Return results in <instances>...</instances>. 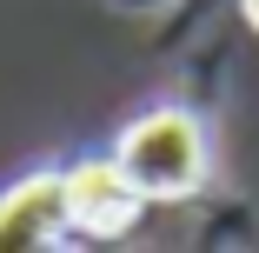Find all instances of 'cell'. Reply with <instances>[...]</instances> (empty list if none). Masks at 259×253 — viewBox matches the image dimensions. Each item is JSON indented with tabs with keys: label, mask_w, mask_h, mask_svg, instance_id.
Listing matches in <instances>:
<instances>
[{
	"label": "cell",
	"mask_w": 259,
	"mask_h": 253,
	"mask_svg": "<svg viewBox=\"0 0 259 253\" xmlns=\"http://www.w3.org/2000/svg\"><path fill=\"white\" fill-rule=\"evenodd\" d=\"M113 160L133 173V187L153 207H173L213 187V133L193 107H146L140 120L120 127Z\"/></svg>",
	"instance_id": "6da1fadb"
},
{
	"label": "cell",
	"mask_w": 259,
	"mask_h": 253,
	"mask_svg": "<svg viewBox=\"0 0 259 253\" xmlns=\"http://www.w3.org/2000/svg\"><path fill=\"white\" fill-rule=\"evenodd\" d=\"M60 173H67V233L73 240H126L140 227V213L153 207L113 154H87Z\"/></svg>",
	"instance_id": "7a4b0ae2"
},
{
	"label": "cell",
	"mask_w": 259,
	"mask_h": 253,
	"mask_svg": "<svg viewBox=\"0 0 259 253\" xmlns=\"http://www.w3.org/2000/svg\"><path fill=\"white\" fill-rule=\"evenodd\" d=\"M67 233V173L40 167L0 193V253H27V246H60Z\"/></svg>",
	"instance_id": "3957f363"
},
{
	"label": "cell",
	"mask_w": 259,
	"mask_h": 253,
	"mask_svg": "<svg viewBox=\"0 0 259 253\" xmlns=\"http://www.w3.org/2000/svg\"><path fill=\"white\" fill-rule=\"evenodd\" d=\"M107 7H120V14H166L173 0H107Z\"/></svg>",
	"instance_id": "277c9868"
},
{
	"label": "cell",
	"mask_w": 259,
	"mask_h": 253,
	"mask_svg": "<svg viewBox=\"0 0 259 253\" xmlns=\"http://www.w3.org/2000/svg\"><path fill=\"white\" fill-rule=\"evenodd\" d=\"M239 7H246V20H252V33H259V0H239Z\"/></svg>",
	"instance_id": "5b68a950"
}]
</instances>
